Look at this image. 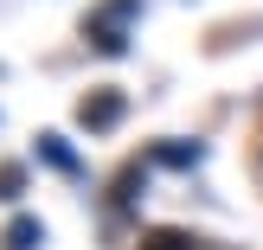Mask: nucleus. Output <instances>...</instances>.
<instances>
[{"mask_svg": "<svg viewBox=\"0 0 263 250\" xmlns=\"http://www.w3.org/2000/svg\"><path fill=\"white\" fill-rule=\"evenodd\" d=\"M7 238H13V250H26V244H32V238H39V225H26V218H20V225H13V231H7Z\"/></svg>", "mask_w": 263, "mask_h": 250, "instance_id": "nucleus-2", "label": "nucleus"}, {"mask_svg": "<svg viewBox=\"0 0 263 250\" xmlns=\"http://www.w3.org/2000/svg\"><path fill=\"white\" fill-rule=\"evenodd\" d=\"M148 250H193L186 238H174V231H161V238H148Z\"/></svg>", "mask_w": 263, "mask_h": 250, "instance_id": "nucleus-3", "label": "nucleus"}, {"mask_svg": "<svg viewBox=\"0 0 263 250\" xmlns=\"http://www.w3.org/2000/svg\"><path fill=\"white\" fill-rule=\"evenodd\" d=\"M116 116H122V97H90V103H84V122H90V128H109Z\"/></svg>", "mask_w": 263, "mask_h": 250, "instance_id": "nucleus-1", "label": "nucleus"}]
</instances>
